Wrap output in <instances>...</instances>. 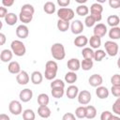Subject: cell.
Segmentation results:
<instances>
[{
    "label": "cell",
    "instance_id": "6da1fadb",
    "mask_svg": "<svg viewBox=\"0 0 120 120\" xmlns=\"http://www.w3.org/2000/svg\"><path fill=\"white\" fill-rule=\"evenodd\" d=\"M51 53L55 60H63L66 56L65 47L62 43H54L51 47Z\"/></svg>",
    "mask_w": 120,
    "mask_h": 120
},
{
    "label": "cell",
    "instance_id": "7a4b0ae2",
    "mask_svg": "<svg viewBox=\"0 0 120 120\" xmlns=\"http://www.w3.org/2000/svg\"><path fill=\"white\" fill-rule=\"evenodd\" d=\"M10 48L16 56H23L26 52V48L21 40H13L10 44Z\"/></svg>",
    "mask_w": 120,
    "mask_h": 120
},
{
    "label": "cell",
    "instance_id": "3957f363",
    "mask_svg": "<svg viewBox=\"0 0 120 120\" xmlns=\"http://www.w3.org/2000/svg\"><path fill=\"white\" fill-rule=\"evenodd\" d=\"M57 16L60 20L69 22L74 18V11L69 8H60L57 10Z\"/></svg>",
    "mask_w": 120,
    "mask_h": 120
},
{
    "label": "cell",
    "instance_id": "277c9868",
    "mask_svg": "<svg viewBox=\"0 0 120 120\" xmlns=\"http://www.w3.org/2000/svg\"><path fill=\"white\" fill-rule=\"evenodd\" d=\"M105 50H106V53H108L110 56H115L118 52H119V48H118V44L112 40H108L105 42L104 44Z\"/></svg>",
    "mask_w": 120,
    "mask_h": 120
},
{
    "label": "cell",
    "instance_id": "5b68a950",
    "mask_svg": "<svg viewBox=\"0 0 120 120\" xmlns=\"http://www.w3.org/2000/svg\"><path fill=\"white\" fill-rule=\"evenodd\" d=\"M8 110L9 112L14 115H19L22 112V107L20 101L18 100H11L8 104Z\"/></svg>",
    "mask_w": 120,
    "mask_h": 120
},
{
    "label": "cell",
    "instance_id": "8992f818",
    "mask_svg": "<svg viewBox=\"0 0 120 120\" xmlns=\"http://www.w3.org/2000/svg\"><path fill=\"white\" fill-rule=\"evenodd\" d=\"M91 93L87 90H82L78 95V101L82 105H86L91 100Z\"/></svg>",
    "mask_w": 120,
    "mask_h": 120
},
{
    "label": "cell",
    "instance_id": "52a82bcc",
    "mask_svg": "<svg viewBox=\"0 0 120 120\" xmlns=\"http://www.w3.org/2000/svg\"><path fill=\"white\" fill-rule=\"evenodd\" d=\"M71 32L75 35H80L83 31V23L80 20H75L70 24Z\"/></svg>",
    "mask_w": 120,
    "mask_h": 120
},
{
    "label": "cell",
    "instance_id": "ba28073f",
    "mask_svg": "<svg viewBox=\"0 0 120 120\" xmlns=\"http://www.w3.org/2000/svg\"><path fill=\"white\" fill-rule=\"evenodd\" d=\"M88 82L91 86L93 87H98V86H101L102 82H103V79H102V76L99 75V74H93L89 77L88 79Z\"/></svg>",
    "mask_w": 120,
    "mask_h": 120
},
{
    "label": "cell",
    "instance_id": "9c48e42d",
    "mask_svg": "<svg viewBox=\"0 0 120 120\" xmlns=\"http://www.w3.org/2000/svg\"><path fill=\"white\" fill-rule=\"evenodd\" d=\"M19 98L21 99V101L22 102H28L32 99L33 98V92L31 89L29 88H25V89H22L20 94H19Z\"/></svg>",
    "mask_w": 120,
    "mask_h": 120
},
{
    "label": "cell",
    "instance_id": "30bf717a",
    "mask_svg": "<svg viewBox=\"0 0 120 120\" xmlns=\"http://www.w3.org/2000/svg\"><path fill=\"white\" fill-rule=\"evenodd\" d=\"M94 36H97V37H99L100 38L102 37H104L107 33V26L104 24V23H98L95 27H94Z\"/></svg>",
    "mask_w": 120,
    "mask_h": 120
},
{
    "label": "cell",
    "instance_id": "8fae6325",
    "mask_svg": "<svg viewBox=\"0 0 120 120\" xmlns=\"http://www.w3.org/2000/svg\"><path fill=\"white\" fill-rule=\"evenodd\" d=\"M16 35L20 38H26L29 35V29L25 24H21L16 28Z\"/></svg>",
    "mask_w": 120,
    "mask_h": 120
},
{
    "label": "cell",
    "instance_id": "7c38bea8",
    "mask_svg": "<svg viewBox=\"0 0 120 120\" xmlns=\"http://www.w3.org/2000/svg\"><path fill=\"white\" fill-rule=\"evenodd\" d=\"M29 80H30V77L28 75V73L24 70H22L16 77V81L19 84L21 85H25L29 82Z\"/></svg>",
    "mask_w": 120,
    "mask_h": 120
},
{
    "label": "cell",
    "instance_id": "4fadbf2b",
    "mask_svg": "<svg viewBox=\"0 0 120 120\" xmlns=\"http://www.w3.org/2000/svg\"><path fill=\"white\" fill-rule=\"evenodd\" d=\"M67 66H68V68L70 70V71H77L81 68V62L79 59L77 58H71L68 61L67 63Z\"/></svg>",
    "mask_w": 120,
    "mask_h": 120
},
{
    "label": "cell",
    "instance_id": "5bb4252c",
    "mask_svg": "<svg viewBox=\"0 0 120 120\" xmlns=\"http://www.w3.org/2000/svg\"><path fill=\"white\" fill-rule=\"evenodd\" d=\"M66 95L69 99H73L79 95V88L76 85H70L68 87L66 91Z\"/></svg>",
    "mask_w": 120,
    "mask_h": 120
},
{
    "label": "cell",
    "instance_id": "9a60e30c",
    "mask_svg": "<svg viewBox=\"0 0 120 120\" xmlns=\"http://www.w3.org/2000/svg\"><path fill=\"white\" fill-rule=\"evenodd\" d=\"M12 56H13V52L11 50H8V49H5L1 52L0 53V59L2 62L4 63H8L9 62L11 59H12Z\"/></svg>",
    "mask_w": 120,
    "mask_h": 120
},
{
    "label": "cell",
    "instance_id": "2e32d148",
    "mask_svg": "<svg viewBox=\"0 0 120 120\" xmlns=\"http://www.w3.org/2000/svg\"><path fill=\"white\" fill-rule=\"evenodd\" d=\"M88 38L85 37V36H83V35H79L77 38H75V39H74V45L76 46V47H79V48H82V47H84L87 43H88Z\"/></svg>",
    "mask_w": 120,
    "mask_h": 120
},
{
    "label": "cell",
    "instance_id": "e0dca14e",
    "mask_svg": "<svg viewBox=\"0 0 120 120\" xmlns=\"http://www.w3.org/2000/svg\"><path fill=\"white\" fill-rule=\"evenodd\" d=\"M8 70L11 74H19L21 70V66L17 61H11L8 66Z\"/></svg>",
    "mask_w": 120,
    "mask_h": 120
},
{
    "label": "cell",
    "instance_id": "ac0fdd59",
    "mask_svg": "<svg viewBox=\"0 0 120 120\" xmlns=\"http://www.w3.org/2000/svg\"><path fill=\"white\" fill-rule=\"evenodd\" d=\"M96 95L100 99H105L109 97V90L105 86H98L96 90Z\"/></svg>",
    "mask_w": 120,
    "mask_h": 120
},
{
    "label": "cell",
    "instance_id": "d6986e66",
    "mask_svg": "<svg viewBox=\"0 0 120 120\" xmlns=\"http://www.w3.org/2000/svg\"><path fill=\"white\" fill-rule=\"evenodd\" d=\"M38 113L42 118H48L51 116V110L48 106H39L38 109Z\"/></svg>",
    "mask_w": 120,
    "mask_h": 120
},
{
    "label": "cell",
    "instance_id": "ffe728a7",
    "mask_svg": "<svg viewBox=\"0 0 120 120\" xmlns=\"http://www.w3.org/2000/svg\"><path fill=\"white\" fill-rule=\"evenodd\" d=\"M88 42H89L91 48L98 50V49L100 47V45H101V38H100L99 37H97V36H94V35H93V36L90 38V39H89Z\"/></svg>",
    "mask_w": 120,
    "mask_h": 120
},
{
    "label": "cell",
    "instance_id": "44dd1931",
    "mask_svg": "<svg viewBox=\"0 0 120 120\" xmlns=\"http://www.w3.org/2000/svg\"><path fill=\"white\" fill-rule=\"evenodd\" d=\"M42 80H43V76H42L41 72H39L38 70L32 72V74H31V82L34 84H39V83H41Z\"/></svg>",
    "mask_w": 120,
    "mask_h": 120
},
{
    "label": "cell",
    "instance_id": "7402d4cb",
    "mask_svg": "<svg viewBox=\"0 0 120 120\" xmlns=\"http://www.w3.org/2000/svg\"><path fill=\"white\" fill-rule=\"evenodd\" d=\"M107 22L111 27H116L120 23V17L118 15H110L107 19Z\"/></svg>",
    "mask_w": 120,
    "mask_h": 120
},
{
    "label": "cell",
    "instance_id": "603a6c76",
    "mask_svg": "<svg viewBox=\"0 0 120 120\" xmlns=\"http://www.w3.org/2000/svg\"><path fill=\"white\" fill-rule=\"evenodd\" d=\"M18 21V17L15 13L9 12L7 14V16L5 17V22H7V24L8 25H14Z\"/></svg>",
    "mask_w": 120,
    "mask_h": 120
},
{
    "label": "cell",
    "instance_id": "cb8c5ba5",
    "mask_svg": "<svg viewBox=\"0 0 120 120\" xmlns=\"http://www.w3.org/2000/svg\"><path fill=\"white\" fill-rule=\"evenodd\" d=\"M103 11V7L99 3H94L90 7V12L91 15H97V14H101Z\"/></svg>",
    "mask_w": 120,
    "mask_h": 120
},
{
    "label": "cell",
    "instance_id": "d4e9b609",
    "mask_svg": "<svg viewBox=\"0 0 120 120\" xmlns=\"http://www.w3.org/2000/svg\"><path fill=\"white\" fill-rule=\"evenodd\" d=\"M50 98L49 96L45 93H41L38 96V103L39 104V106H47L49 104Z\"/></svg>",
    "mask_w": 120,
    "mask_h": 120
},
{
    "label": "cell",
    "instance_id": "484cf974",
    "mask_svg": "<svg viewBox=\"0 0 120 120\" xmlns=\"http://www.w3.org/2000/svg\"><path fill=\"white\" fill-rule=\"evenodd\" d=\"M82 55L83 59H93L95 56V52L92 50V48L85 47L82 51Z\"/></svg>",
    "mask_w": 120,
    "mask_h": 120
},
{
    "label": "cell",
    "instance_id": "4316f807",
    "mask_svg": "<svg viewBox=\"0 0 120 120\" xmlns=\"http://www.w3.org/2000/svg\"><path fill=\"white\" fill-rule=\"evenodd\" d=\"M109 38L111 39H119L120 38V27H112L109 31Z\"/></svg>",
    "mask_w": 120,
    "mask_h": 120
},
{
    "label": "cell",
    "instance_id": "83f0119b",
    "mask_svg": "<svg viewBox=\"0 0 120 120\" xmlns=\"http://www.w3.org/2000/svg\"><path fill=\"white\" fill-rule=\"evenodd\" d=\"M43 9L44 11L47 13V14H52L55 12V5L53 2H51V1H48L44 4L43 6Z\"/></svg>",
    "mask_w": 120,
    "mask_h": 120
},
{
    "label": "cell",
    "instance_id": "f1b7e54d",
    "mask_svg": "<svg viewBox=\"0 0 120 120\" xmlns=\"http://www.w3.org/2000/svg\"><path fill=\"white\" fill-rule=\"evenodd\" d=\"M86 109V118L87 119H93L97 115V109L92 105H87L85 107Z\"/></svg>",
    "mask_w": 120,
    "mask_h": 120
},
{
    "label": "cell",
    "instance_id": "f546056e",
    "mask_svg": "<svg viewBox=\"0 0 120 120\" xmlns=\"http://www.w3.org/2000/svg\"><path fill=\"white\" fill-rule=\"evenodd\" d=\"M77 78H78L77 77V74L75 72H73V71L67 72L66 75H65V81H66V82L70 83V84L74 83L77 81Z\"/></svg>",
    "mask_w": 120,
    "mask_h": 120
},
{
    "label": "cell",
    "instance_id": "4dcf8cb0",
    "mask_svg": "<svg viewBox=\"0 0 120 120\" xmlns=\"http://www.w3.org/2000/svg\"><path fill=\"white\" fill-rule=\"evenodd\" d=\"M19 19L23 23H29L33 19V15L29 14V13H26V12H22L21 11L20 14H19Z\"/></svg>",
    "mask_w": 120,
    "mask_h": 120
},
{
    "label": "cell",
    "instance_id": "1f68e13d",
    "mask_svg": "<svg viewBox=\"0 0 120 120\" xmlns=\"http://www.w3.org/2000/svg\"><path fill=\"white\" fill-rule=\"evenodd\" d=\"M36 114L33 110L31 109H26L22 112V119L23 120H35Z\"/></svg>",
    "mask_w": 120,
    "mask_h": 120
},
{
    "label": "cell",
    "instance_id": "d6a6232c",
    "mask_svg": "<svg viewBox=\"0 0 120 120\" xmlns=\"http://www.w3.org/2000/svg\"><path fill=\"white\" fill-rule=\"evenodd\" d=\"M57 28L61 32H66L69 28V22H67V21L59 19L57 21Z\"/></svg>",
    "mask_w": 120,
    "mask_h": 120
},
{
    "label": "cell",
    "instance_id": "836d02e7",
    "mask_svg": "<svg viewBox=\"0 0 120 120\" xmlns=\"http://www.w3.org/2000/svg\"><path fill=\"white\" fill-rule=\"evenodd\" d=\"M93 66H94V63L92 59H83L81 62V68L85 71L90 70L93 68Z\"/></svg>",
    "mask_w": 120,
    "mask_h": 120
},
{
    "label": "cell",
    "instance_id": "e575fe53",
    "mask_svg": "<svg viewBox=\"0 0 120 120\" xmlns=\"http://www.w3.org/2000/svg\"><path fill=\"white\" fill-rule=\"evenodd\" d=\"M89 12V8L85 5H80L76 8V13L79 16H86Z\"/></svg>",
    "mask_w": 120,
    "mask_h": 120
},
{
    "label": "cell",
    "instance_id": "d590c367",
    "mask_svg": "<svg viewBox=\"0 0 120 120\" xmlns=\"http://www.w3.org/2000/svg\"><path fill=\"white\" fill-rule=\"evenodd\" d=\"M75 115L78 118H85L86 117V109L84 106H80L75 110Z\"/></svg>",
    "mask_w": 120,
    "mask_h": 120
},
{
    "label": "cell",
    "instance_id": "8d00e7d4",
    "mask_svg": "<svg viewBox=\"0 0 120 120\" xmlns=\"http://www.w3.org/2000/svg\"><path fill=\"white\" fill-rule=\"evenodd\" d=\"M64 88H52V95L55 98H60L64 96Z\"/></svg>",
    "mask_w": 120,
    "mask_h": 120
},
{
    "label": "cell",
    "instance_id": "74e56055",
    "mask_svg": "<svg viewBox=\"0 0 120 120\" xmlns=\"http://www.w3.org/2000/svg\"><path fill=\"white\" fill-rule=\"evenodd\" d=\"M21 11L22 12H26V13H29V14H32L33 15L34 12H35V8L30 4H24L21 8Z\"/></svg>",
    "mask_w": 120,
    "mask_h": 120
},
{
    "label": "cell",
    "instance_id": "f35d334b",
    "mask_svg": "<svg viewBox=\"0 0 120 120\" xmlns=\"http://www.w3.org/2000/svg\"><path fill=\"white\" fill-rule=\"evenodd\" d=\"M106 56V52L103 51V50H100V49H98L96 52H95V56H94V59L98 62H100L104 57Z\"/></svg>",
    "mask_w": 120,
    "mask_h": 120
},
{
    "label": "cell",
    "instance_id": "ab89813d",
    "mask_svg": "<svg viewBox=\"0 0 120 120\" xmlns=\"http://www.w3.org/2000/svg\"><path fill=\"white\" fill-rule=\"evenodd\" d=\"M51 87L52 88H65V82L60 79H56L51 82Z\"/></svg>",
    "mask_w": 120,
    "mask_h": 120
},
{
    "label": "cell",
    "instance_id": "60d3db41",
    "mask_svg": "<svg viewBox=\"0 0 120 120\" xmlns=\"http://www.w3.org/2000/svg\"><path fill=\"white\" fill-rule=\"evenodd\" d=\"M45 68H46L45 69H49V70L57 71V69H58V65H57V63H56L55 61L51 60V61H48V62L46 63Z\"/></svg>",
    "mask_w": 120,
    "mask_h": 120
},
{
    "label": "cell",
    "instance_id": "b9f144b4",
    "mask_svg": "<svg viewBox=\"0 0 120 120\" xmlns=\"http://www.w3.org/2000/svg\"><path fill=\"white\" fill-rule=\"evenodd\" d=\"M56 73L57 71H53V70H49V69H45V72H44V76L47 80L51 81V80H53L55 77H56Z\"/></svg>",
    "mask_w": 120,
    "mask_h": 120
},
{
    "label": "cell",
    "instance_id": "7bdbcfd3",
    "mask_svg": "<svg viewBox=\"0 0 120 120\" xmlns=\"http://www.w3.org/2000/svg\"><path fill=\"white\" fill-rule=\"evenodd\" d=\"M84 23L87 27H92L94 26V24L96 23V20L94 19V17L92 15H88L85 17V20H84Z\"/></svg>",
    "mask_w": 120,
    "mask_h": 120
},
{
    "label": "cell",
    "instance_id": "ee69618b",
    "mask_svg": "<svg viewBox=\"0 0 120 120\" xmlns=\"http://www.w3.org/2000/svg\"><path fill=\"white\" fill-rule=\"evenodd\" d=\"M112 112L115 114L120 115V98H117V99L112 104Z\"/></svg>",
    "mask_w": 120,
    "mask_h": 120
},
{
    "label": "cell",
    "instance_id": "f6af8a7d",
    "mask_svg": "<svg viewBox=\"0 0 120 120\" xmlns=\"http://www.w3.org/2000/svg\"><path fill=\"white\" fill-rule=\"evenodd\" d=\"M111 82H112V85L119 86L120 85V74L112 75V78H111Z\"/></svg>",
    "mask_w": 120,
    "mask_h": 120
},
{
    "label": "cell",
    "instance_id": "bcb514c9",
    "mask_svg": "<svg viewBox=\"0 0 120 120\" xmlns=\"http://www.w3.org/2000/svg\"><path fill=\"white\" fill-rule=\"evenodd\" d=\"M112 117V113L109 111H104L101 112L100 115V120H111V118Z\"/></svg>",
    "mask_w": 120,
    "mask_h": 120
},
{
    "label": "cell",
    "instance_id": "7dc6e473",
    "mask_svg": "<svg viewBox=\"0 0 120 120\" xmlns=\"http://www.w3.org/2000/svg\"><path fill=\"white\" fill-rule=\"evenodd\" d=\"M111 92H112V94L114 97H116V98H120V85H119V86L112 85Z\"/></svg>",
    "mask_w": 120,
    "mask_h": 120
},
{
    "label": "cell",
    "instance_id": "c3c4849f",
    "mask_svg": "<svg viewBox=\"0 0 120 120\" xmlns=\"http://www.w3.org/2000/svg\"><path fill=\"white\" fill-rule=\"evenodd\" d=\"M109 5L112 8H120V0H109Z\"/></svg>",
    "mask_w": 120,
    "mask_h": 120
},
{
    "label": "cell",
    "instance_id": "681fc988",
    "mask_svg": "<svg viewBox=\"0 0 120 120\" xmlns=\"http://www.w3.org/2000/svg\"><path fill=\"white\" fill-rule=\"evenodd\" d=\"M62 120H76V117L73 113L71 112H67L63 115L62 117Z\"/></svg>",
    "mask_w": 120,
    "mask_h": 120
},
{
    "label": "cell",
    "instance_id": "f907efd6",
    "mask_svg": "<svg viewBox=\"0 0 120 120\" xmlns=\"http://www.w3.org/2000/svg\"><path fill=\"white\" fill-rule=\"evenodd\" d=\"M57 4L61 8H66L70 4V1L69 0H57Z\"/></svg>",
    "mask_w": 120,
    "mask_h": 120
},
{
    "label": "cell",
    "instance_id": "816d5d0a",
    "mask_svg": "<svg viewBox=\"0 0 120 120\" xmlns=\"http://www.w3.org/2000/svg\"><path fill=\"white\" fill-rule=\"evenodd\" d=\"M7 14H8V9H7V8H5V7H3V6L0 7V17L5 19V17L7 16Z\"/></svg>",
    "mask_w": 120,
    "mask_h": 120
},
{
    "label": "cell",
    "instance_id": "f5cc1de1",
    "mask_svg": "<svg viewBox=\"0 0 120 120\" xmlns=\"http://www.w3.org/2000/svg\"><path fill=\"white\" fill-rule=\"evenodd\" d=\"M2 4H3V7H11L14 4V1L13 0H3Z\"/></svg>",
    "mask_w": 120,
    "mask_h": 120
},
{
    "label": "cell",
    "instance_id": "db71d44e",
    "mask_svg": "<svg viewBox=\"0 0 120 120\" xmlns=\"http://www.w3.org/2000/svg\"><path fill=\"white\" fill-rule=\"evenodd\" d=\"M6 42V36L3 33H0V45H4Z\"/></svg>",
    "mask_w": 120,
    "mask_h": 120
},
{
    "label": "cell",
    "instance_id": "11a10c76",
    "mask_svg": "<svg viewBox=\"0 0 120 120\" xmlns=\"http://www.w3.org/2000/svg\"><path fill=\"white\" fill-rule=\"evenodd\" d=\"M0 120H10L9 116L6 113H1L0 114Z\"/></svg>",
    "mask_w": 120,
    "mask_h": 120
},
{
    "label": "cell",
    "instance_id": "9f6ffc18",
    "mask_svg": "<svg viewBox=\"0 0 120 120\" xmlns=\"http://www.w3.org/2000/svg\"><path fill=\"white\" fill-rule=\"evenodd\" d=\"M111 120H120V117L117 115H112V117L111 118Z\"/></svg>",
    "mask_w": 120,
    "mask_h": 120
},
{
    "label": "cell",
    "instance_id": "6f0895ef",
    "mask_svg": "<svg viewBox=\"0 0 120 120\" xmlns=\"http://www.w3.org/2000/svg\"><path fill=\"white\" fill-rule=\"evenodd\" d=\"M77 3H81V4H83V3H86V0H76Z\"/></svg>",
    "mask_w": 120,
    "mask_h": 120
},
{
    "label": "cell",
    "instance_id": "680465c9",
    "mask_svg": "<svg viewBox=\"0 0 120 120\" xmlns=\"http://www.w3.org/2000/svg\"><path fill=\"white\" fill-rule=\"evenodd\" d=\"M117 67H118V68H120V56H119V58L117 60Z\"/></svg>",
    "mask_w": 120,
    "mask_h": 120
},
{
    "label": "cell",
    "instance_id": "91938a15",
    "mask_svg": "<svg viewBox=\"0 0 120 120\" xmlns=\"http://www.w3.org/2000/svg\"><path fill=\"white\" fill-rule=\"evenodd\" d=\"M119 53H120V52H119Z\"/></svg>",
    "mask_w": 120,
    "mask_h": 120
}]
</instances>
